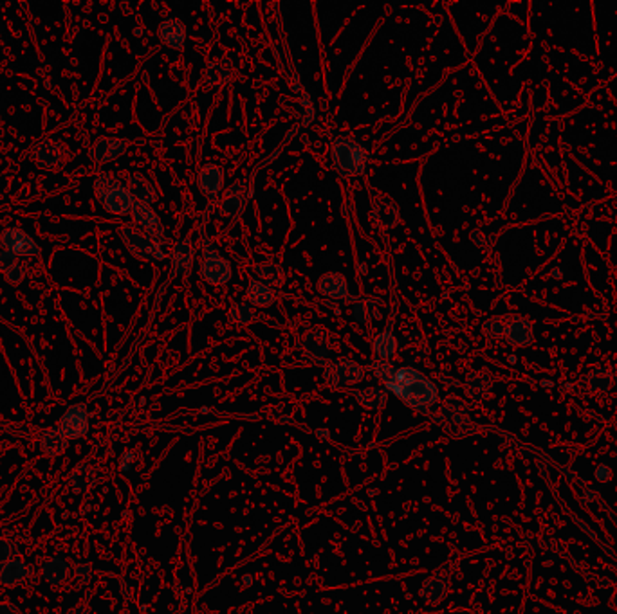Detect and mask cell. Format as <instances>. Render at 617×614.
I'll return each mask as SVG.
<instances>
[{
    "label": "cell",
    "instance_id": "cell-23",
    "mask_svg": "<svg viewBox=\"0 0 617 614\" xmlns=\"http://www.w3.org/2000/svg\"><path fill=\"white\" fill-rule=\"evenodd\" d=\"M69 481L71 484H73L74 492L85 494L96 484V474H94V470H92L88 465L80 463V465L74 467V470L71 472Z\"/></svg>",
    "mask_w": 617,
    "mask_h": 614
},
{
    "label": "cell",
    "instance_id": "cell-1",
    "mask_svg": "<svg viewBox=\"0 0 617 614\" xmlns=\"http://www.w3.org/2000/svg\"><path fill=\"white\" fill-rule=\"evenodd\" d=\"M377 378H381L392 395L403 400L408 407L419 412H428L439 400V387L424 373L415 368H394L388 360H377L374 364Z\"/></svg>",
    "mask_w": 617,
    "mask_h": 614
},
{
    "label": "cell",
    "instance_id": "cell-32",
    "mask_svg": "<svg viewBox=\"0 0 617 614\" xmlns=\"http://www.w3.org/2000/svg\"><path fill=\"white\" fill-rule=\"evenodd\" d=\"M484 332H486V335L491 337V339H499V337H502L504 332H506V323H502V319H499V317L486 321V323H484Z\"/></svg>",
    "mask_w": 617,
    "mask_h": 614
},
{
    "label": "cell",
    "instance_id": "cell-38",
    "mask_svg": "<svg viewBox=\"0 0 617 614\" xmlns=\"http://www.w3.org/2000/svg\"><path fill=\"white\" fill-rule=\"evenodd\" d=\"M0 126H2V118H0Z\"/></svg>",
    "mask_w": 617,
    "mask_h": 614
},
{
    "label": "cell",
    "instance_id": "cell-35",
    "mask_svg": "<svg viewBox=\"0 0 617 614\" xmlns=\"http://www.w3.org/2000/svg\"><path fill=\"white\" fill-rule=\"evenodd\" d=\"M6 279H8L11 285H20V283L26 279V269H24L20 264H16L11 271L6 272Z\"/></svg>",
    "mask_w": 617,
    "mask_h": 614
},
{
    "label": "cell",
    "instance_id": "cell-3",
    "mask_svg": "<svg viewBox=\"0 0 617 614\" xmlns=\"http://www.w3.org/2000/svg\"><path fill=\"white\" fill-rule=\"evenodd\" d=\"M94 191L96 199L108 213L112 214H128L134 209L136 199L131 193L128 186L112 177L111 173H100L94 179Z\"/></svg>",
    "mask_w": 617,
    "mask_h": 614
},
{
    "label": "cell",
    "instance_id": "cell-17",
    "mask_svg": "<svg viewBox=\"0 0 617 614\" xmlns=\"http://www.w3.org/2000/svg\"><path fill=\"white\" fill-rule=\"evenodd\" d=\"M29 575V566L20 561V558H13V561L6 562L4 566H0V586H4V588H16V586L24 584Z\"/></svg>",
    "mask_w": 617,
    "mask_h": 614
},
{
    "label": "cell",
    "instance_id": "cell-34",
    "mask_svg": "<svg viewBox=\"0 0 617 614\" xmlns=\"http://www.w3.org/2000/svg\"><path fill=\"white\" fill-rule=\"evenodd\" d=\"M16 264H19V261H16V256L13 254V252L4 251V249L0 251V271L2 272L11 271Z\"/></svg>",
    "mask_w": 617,
    "mask_h": 614
},
{
    "label": "cell",
    "instance_id": "cell-11",
    "mask_svg": "<svg viewBox=\"0 0 617 614\" xmlns=\"http://www.w3.org/2000/svg\"><path fill=\"white\" fill-rule=\"evenodd\" d=\"M158 35L166 47L175 51H183L186 47V40H188L186 26L180 19L163 20L158 27Z\"/></svg>",
    "mask_w": 617,
    "mask_h": 614
},
{
    "label": "cell",
    "instance_id": "cell-14",
    "mask_svg": "<svg viewBox=\"0 0 617 614\" xmlns=\"http://www.w3.org/2000/svg\"><path fill=\"white\" fill-rule=\"evenodd\" d=\"M364 371L360 364L352 363V360H340V363L332 364V366L327 370V378L332 382L334 385H350L356 384L363 378Z\"/></svg>",
    "mask_w": 617,
    "mask_h": 614
},
{
    "label": "cell",
    "instance_id": "cell-4",
    "mask_svg": "<svg viewBox=\"0 0 617 614\" xmlns=\"http://www.w3.org/2000/svg\"><path fill=\"white\" fill-rule=\"evenodd\" d=\"M119 236H121L123 244L127 245L128 251L138 258V260L150 261V264H158V261L165 260V249L163 244L158 240H153L146 233L139 231L138 227L132 225H123L119 229Z\"/></svg>",
    "mask_w": 617,
    "mask_h": 614
},
{
    "label": "cell",
    "instance_id": "cell-9",
    "mask_svg": "<svg viewBox=\"0 0 617 614\" xmlns=\"http://www.w3.org/2000/svg\"><path fill=\"white\" fill-rule=\"evenodd\" d=\"M33 157H35V162L40 168L56 170L66 160V148L53 139H42V141L36 142Z\"/></svg>",
    "mask_w": 617,
    "mask_h": 614
},
{
    "label": "cell",
    "instance_id": "cell-15",
    "mask_svg": "<svg viewBox=\"0 0 617 614\" xmlns=\"http://www.w3.org/2000/svg\"><path fill=\"white\" fill-rule=\"evenodd\" d=\"M318 290L322 296L329 299H336V301L337 299H347L350 294L349 281L340 272H327V274H323L318 281Z\"/></svg>",
    "mask_w": 617,
    "mask_h": 614
},
{
    "label": "cell",
    "instance_id": "cell-20",
    "mask_svg": "<svg viewBox=\"0 0 617 614\" xmlns=\"http://www.w3.org/2000/svg\"><path fill=\"white\" fill-rule=\"evenodd\" d=\"M128 189H131V193L134 195L136 202L152 206V204L158 200V191H155L153 184L150 182L145 175H139V173H136V175H132L131 179H128Z\"/></svg>",
    "mask_w": 617,
    "mask_h": 614
},
{
    "label": "cell",
    "instance_id": "cell-8",
    "mask_svg": "<svg viewBox=\"0 0 617 614\" xmlns=\"http://www.w3.org/2000/svg\"><path fill=\"white\" fill-rule=\"evenodd\" d=\"M132 220L138 227H141L143 233H146L148 236H152L153 240H158L159 244H165L166 240V231L165 224H163L161 217H159L152 206L148 204L136 202L134 209H132Z\"/></svg>",
    "mask_w": 617,
    "mask_h": 614
},
{
    "label": "cell",
    "instance_id": "cell-33",
    "mask_svg": "<svg viewBox=\"0 0 617 614\" xmlns=\"http://www.w3.org/2000/svg\"><path fill=\"white\" fill-rule=\"evenodd\" d=\"M16 553V548L8 538H0V566H4L6 562L13 561Z\"/></svg>",
    "mask_w": 617,
    "mask_h": 614
},
{
    "label": "cell",
    "instance_id": "cell-27",
    "mask_svg": "<svg viewBox=\"0 0 617 614\" xmlns=\"http://www.w3.org/2000/svg\"><path fill=\"white\" fill-rule=\"evenodd\" d=\"M356 398L368 409H379L387 402V393L381 387H370V390L357 391Z\"/></svg>",
    "mask_w": 617,
    "mask_h": 614
},
{
    "label": "cell",
    "instance_id": "cell-24",
    "mask_svg": "<svg viewBox=\"0 0 617 614\" xmlns=\"http://www.w3.org/2000/svg\"><path fill=\"white\" fill-rule=\"evenodd\" d=\"M397 337L392 330H384L374 339V353L379 357L381 360H390L397 351Z\"/></svg>",
    "mask_w": 617,
    "mask_h": 614
},
{
    "label": "cell",
    "instance_id": "cell-10",
    "mask_svg": "<svg viewBox=\"0 0 617 614\" xmlns=\"http://www.w3.org/2000/svg\"><path fill=\"white\" fill-rule=\"evenodd\" d=\"M128 142L125 139L119 137H100L94 141L91 150V157L96 165H107L112 162L118 157H121L123 153L127 152Z\"/></svg>",
    "mask_w": 617,
    "mask_h": 614
},
{
    "label": "cell",
    "instance_id": "cell-7",
    "mask_svg": "<svg viewBox=\"0 0 617 614\" xmlns=\"http://www.w3.org/2000/svg\"><path fill=\"white\" fill-rule=\"evenodd\" d=\"M0 247L4 251L13 252L15 256H24V258H36L40 256V245L31 234L26 231L19 229V227H8L0 236Z\"/></svg>",
    "mask_w": 617,
    "mask_h": 614
},
{
    "label": "cell",
    "instance_id": "cell-22",
    "mask_svg": "<svg viewBox=\"0 0 617 614\" xmlns=\"http://www.w3.org/2000/svg\"><path fill=\"white\" fill-rule=\"evenodd\" d=\"M67 443H69V439L61 435L56 427L46 429L42 432V438H40V449L46 452V456L54 458V456H60L66 452Z\"/></svg>",
    "mask_w": 617,
    "mask_h": 614
},
{
    "label": "cell",
    "instance_id": "cell-5",
    "mask_svg": "<svg viewBox=\"0 0 617 614\" xmlns=\"http://www.w3.org/2000/svg\"><path fill=\"white\" fill-rule=\"evenodd\" d=\"M233 276L230 261L219 252V249L208 241L203 251V261H200V278L206 283L215 286L226 285Z\"/></svg>",
    "mask_w": 617,
    "mask_h": 614
},
{
    "label": "cell",
    "instance_id": "cell-31",
    "mask_svg": "<svg viewBox=\"0 0 617 614\" xmlns=\"http://www.w3.org/2000/svg\"><path fill=\"white\" fill-rule=\"evenodd\" d=\"M588 384H591L596 391H603L606 390V387H610V384H612V375L606 370H603V368H599V370H594L591 373Z\"/></svg>",
    "mask_w": 617,
    "mask_h": 614
},
{
    "label": "cell",
    "instance_id": "cell-16",
    "mask_svg": "<svg viewBox=\"0 0 617 614\" xmlns=\"http://www.w3.org/2000/svg\"><path fill=\"white\" fill-rule=\"evenodd\" d=\"M504 337L507 339V343L514 344V346L526 348L529 346L534 340V330L527 319H521V317H514L509 323H506V332Z\"/></svg>",
    "mask_w": 617,
    "mask_h": 614
},
{
    "label": "cell",
    "instance_id": "cell-25",
    "mask_svg": "<svg viewBox=\"0 0 617 614\" xmlns=\"http://www.w3.org/2000/svg\"><path fill=\"white\" fill-rule=\"evenodd\" d=\"M255 274H257L258 281L265 283L267 286H271V288H276V286H280L282 283H284V269L278 267V265L275 264H260L255 267Z\"/></svg>",
    "mask_w": 617,
    "mask_h": 614
},
{
    "label": "cell",
    "instance_id": "cell-6",
    "mask_svg": "<svg viewBox=\"0 0 617 614\" xmlns=\"http://www.w3.org/2000/svg\"><path fill=\"white\" fill-rule=\"evenodd\" d=\"M91 429V415H88V407L83 402L69 405L66 412L61 415L58 431L66 436L67 439H80Z\"/></svg>",
    "mask_w": 617,
    "mask_h": 614
},
{
    "label": "cell",
    "instance_id": "cell-12",
    "mask_svg": "<svg viewBox=\"0 0 617 614\" xmlns=\"http://www.w3.org/2000/svg\"><path fill=\"white\" fill-rule=\"evenodd\" d=\"M226 184L224 170L215 165L204 166L199 172V189L208 200H217Z\"/></svg>",
    "mask_w": 617,
    "mask_h": 614
},
{
    "label": "cell",
    "instance_id": "cell-30",
    "mask_svg": "<svg viewBox=\"0 0 617 614\" xmlns=\"http://www.w3.org/2000/svg\"><path fill=\"white\" fill-rule=\"evenodd\" d=\"M230 319L231 323H235V325H248V323H251V321L255 319L253 306H251L248 301L237 303V305L231 306Z\"/></svg>",
    "mask_w": 617,
    "mask_h": 614
},
{
    "label": "cell",
    "instance_id": "cell-2",
    "mask_svg": "<svg viewBox=\"0 0 617 614\" xmlns=\"http://www.w3.org/2000/svg\"><path fill=\"white\" fill-rule=\"evenodd\" d=\"M372 155L367 146L350 137H336L332 141V165L336 172L347 179H356L367 173Z\"/></svg>",
    "mask_w": 617,
    "mask_h": 614
},
{
    "label": "cell",
    "instance_id": "cell-26",
    "mask_svg": "<svg viewBox=\"0 0 617 614\" xmlns=\"http://www.w3.org/2000/svg\"><path fill=\"white\" fill-rule=\"evenodd\" d=\"M305 350L307 353L315 357V359H325L327 355L330 353V348L327 344V337L322 332L311 333V335L305 339Z\"/></svg>",
    "mask_w": 617,
    "mask_h": 614
},
{
    "label": "cell",
    "instance_id": "cell-36",
    "mask_svg": "<svg viewBox=\"0 0 617 614\" xmlns=\"http://www.w3.org/2000/svg\"><path fill=\"white\" fill-rule=\"evenodd\" d=\"M0 614H22V610L9 602H0Z\"/></svg>",
    "mask_w": 617,
    "mask_h": 614
},
{
    "label": "cell",
    "instance_id": "cell-18",
    "mask_svg": "<svg viewBox=\"0 0 617 614\" xmlns=\"http://www.w3.org/2000/svg\"><path fill=\"white\" fill-rule=\"evenodd\" d=\"M42 576L51 586H61L71 576V566L61 557H53L42 564Z\"/></svg>",
    "mask_w": 617,
    "mask_h": 614
},
{
    "label": "cell",
    "instance_id": "cell-29",
    "mask_svg": "<svg viewBox=\"0 0 617 614\" xmlns=\"http://www.w3.org/2000/svg\"><path fill=\"white\" fill-rule=\"evenodd\" d=\"M230 81V71L223 63H211L206 71V83L213 88H219Z\"/></svg>",
    "mask_w": 617,
    "mask_h": 614
},
{
    "label": "cell",
    "instance_id": "cell-19",
    "mask_svg": "<svg viewBox=\"0 0 617 614\" xmlns=\"http://www.w3.org/2000/svg\"><path fill=\"white\" fill-rule=\"evenodd\" d=\"M193 264V247L190 240L177 241L172 251V278L184 274Z\"/></svg>",
    "mask_w": 617,
    "mask_h": 614
},
{
    "label": "cell",
    "instance_id": "cell-21",
    "mask_svg": "<svg viewBox=\"0 0 617 614\" xmlns=\"http://www.w3.org/2000/svg\"><path fill=\"white\" fill-rule=\"evenodd\" d=\"M275 301V288L267 286L265 283L258 281V279H251L250 285H248V303H250L251 306L267 308V306H271Z\"/></svg>",
    "mask_w": 617,
    "mask_h": 614
},
{
    "label": "cell",
    "instance_id": "cell-13",
    "mask_svg": "<svg viewBox=\"0 0 617 614\" xmlns=\"http://www.w3.org/2000/svg\"><path fill=\"white\" fill-rule=\"evenodd\" d=\"M245 180H238V182H235L233 186H231V189L226 193V199L223 200V206H220V209H223V213L226 214V217L233 218V220H237V218L242 217V213L245 211V206H248V200L253 197V193H245Z\"/></svg>",
    "mask_w": 617,
    "mask_h": 614
},
{
    "label": "cell",
    "instance_id": "cell-28",
    "mask_svg": "<svg viewBox=\"0 0 617 614\" xmlns=\"http://www.w3.org/2000/svg\"><path fill=\"white\" fill-rule=\"evenodd\" d=\"M352 313L357 323H368L372 319H379V312L376 310V303H370L368 299H356L352 306Z\"/></svg>",
    "mask_w": 617,
    "mask_h": 614
},
{
    "label": "cell",
    "instance_id": "cell-37",
    "mask_svg": "<svg viewBox=\"0 0 617 614\" xmlns=\"http://www.w3.org/2000/svg\"><path fill=\"white\" fill-rule=\"evenodd\" d=\"M552 276H554V278H556V279H560L564 274H561V271H558V269H556V271L552 272Z\"/></svg>",
    "mask_w": 617,
    "mask_h": 614
}]
</instances>
